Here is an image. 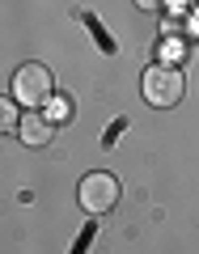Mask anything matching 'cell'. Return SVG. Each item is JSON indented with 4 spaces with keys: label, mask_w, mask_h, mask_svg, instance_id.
Listing matches in <instances>:
<instances>
[{
    "label": "cell",
    "mask_w": 199,
    "mask_h": 254,
    "mask_svg": "<svg viewBox=\"0 0 199 254\" xmlns=\"http://www.w3.org/2000/svg\"><path fill=\"white\" fill-rule=\"evenodd\" d=\"M170 0H136V9H144V13H157V9H165Z\"/></svg>",
    "instance_id": "52a82bcc"
},
{
    "label": "cell",
    "mask_w": 199,
    "mask_h": 254,
    "mask_svg": "<svg viewBox=\"0 0 199 254\" xmlns=\"http://www.w3.org/2000/svg\"><path fill=\"white\" fill-rule=\"evenodd\" d=\"M140 89H144L148 106H178L182 102V89H187V81H182V72L174 68V64H153L144 72V81H140Z\"/></svg>",
    "instance_id": "6da1fadb"
},
{
    "label": "cell",
    "mask_w": 199,
    "mask_h": 254,
    "mask_svg": "<svg viewBox=\"0 0 199 254\" xmlns=\"http://www.w3.org/2000/svg\"><path fill=\"white\" fill-rule=\"evenodd\" d=\"M55 93V81H51V68L47 64H26V68H17V76H13V98L26 102L30 110L43 106L47 98Z\"/></svg>",
    "instance_id": "3957f363"
},
{
    "label": "cell",
    "mask_w": 199,
    "mask_h": 254,
    "mask_svg": "<svg viewBox=\"0 0 199 254\" xmlns=\"http://www.w3.org/2000/svg\"><path fill=\"white\" fill-rule=\"evenodd\" d=\"M21 123V115H17V106H13L9 98H0V131H13V127Z\"/></svg>",
    "instance_id": "5b68a950"
},
{
    "label": "cell",
    "mask_w": 199,
    "mask_h": 254,
    "mask_svg": "<svg viewBox=\"0 0 199 254\" xmlns=\"http://www.w3.org/2000/svg\"><path fill=\"white\" fill-rule=\"evenodd\" d=\"M191 9H195V13H199V0H191Z\"/></svg>",
    "instance_id": "ba28073f"
},
{
    "label": "cell",
    "mask_w": 199,
    "mask_h": 254,
    "mask_svg": "<svg viewBox=\"0 0 199 254\" xmlns=\"http://www.w3.org/2000/svg\"><path fill=\"white\" fill-rule=\"evenodd\" d=\"M17 136H21V144H26V148H47V144L55 140V123H51V115H38V110L21 115Z\"/></svg>",
    "instance_id": "277c9868"
},
{
    "label": "cell",
    "mask_w": 199,
    "mask_h": 254,
    "mask_svg": "<svg viewBox=\"0 0 199 254\" xmlns=\"http://www.w3.org/2000/svg\"><path fill=\"white\" fill-rule=\"evenodd\" d=\"M119 203V178L106 170H93L81 178V208L89 212V216H106L110 208Z\"/></svg>",
    "instance_id": "7a4b0ae2"
},
{
    "label": "cell",
    "mask_w": 199,
    "mask_h": 254,
    "mask_svg": "<svg viewBox=\"0 0 199 254\" xmlns=\"http://www.w3.org/2000/svg\"><path fill=\"white\" fill-rule=\"evenodd\" d=\"M55 119H72V102H68V98H55L51 102V123H55Z\"/></svg>",
    "instance_id": "8992f818"
}]
</instances>
